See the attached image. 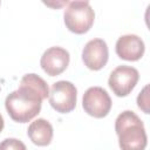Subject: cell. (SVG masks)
<instances>
[{
	"label": "cell",
	"mask_w": 150,
	"mask_h": 150,
	"mask_svg": "<svg viewBox=\"0 0 150 150\" xmlns=\"http://www.w3.org/2000/svg\"><path fill=\"white\" fill-rule=\"evenodd\" d=\"M48 96L47 82L36 74H26L22 76L19 88L7 95L5 107L13 121L27 123L40 112L42 101Z\"/></svg>",
	"instance_id": "cell-1"
},
{
	"label": "cell",
	"mask_w": 150,
	"mask_h": 150,
	"mask_svg": "<svg viewBox=\"0 0 150 150\" xmlns=\"http://www.w3.org/2000/svg\"><path fill=\"white\" fill-rule=\"evenodd\" d=\"M115 131L122 150H144L148 143L142 120L131 110L122 111L115 121Z\"/></svg>",
	"instance_id": "cell-2"
},
{
	"label": "cell",
	"mask_w": 150,
	"mask_h": 150,
	"mask_svg": "<svg viewBox=\"0 0 150 150\" xmlns=\"http://www.w3.org/2000/svg\"><path fill=\"white\" fill-rule=\"evenodd\" d=\"M95 19L94 9L88 1H71L68 2V7L64 9L63 20L64 25L71 33L84 34L87 33Z\"/></svg>",
	"instance_id": "cell-3"
},
{
	"label": "cell",
	"mask_w": 150,
	"mask_h": 150,
	"mask_svg": "<svg viewBox=\"0 0 150 150\" xmlns=\"http://www.w3.org/2000/svg\"><path fill=\"white\" fill-rule=\"evenodd\" d=\"M48 97L53 109L57 112L67 114L76 107L77 89L69 81H57L52 84Z\"/></svg>",
	"instance_id": "cell-4"
},
{
	"label": "cell",
	"mask_w": 150,
	"mask_h": 150,
	"mask_svg": "<svg viewBox=\"0 0 150 150\" xmlns=\"http://www.w3.org/2000/svg\"><path fill=\"white\" fill-rule=\"evenodd\" d=\"M139 79L138 70L131 66H118L109 76L108 84L112 93L118 97L129 95Z\"/></svg>",
	"instance_id": "cell-5"
},
{
	"label": "cell",
	"mask_w": 150,
	"mask_h": 150,
	"mask_svg": "<svg viewBox=\"0 0 150 150\" xmlns=\"http://www.w3.org/2000/svg\"><path fill=\"white\" fill-rule=\"evenodd\" d=\"M82 108L88 115L95 118H102L105 117L111 109V98L103 88L90 87L83 94Z\"/></svg>",
	"instance_id": "cell-6"
},
{
	"label": "cell",
	"mask_w": 150,
	"mask_h": 150,
	"mask_svg": "<svg viewBox=\"0 0 150 150\" xmlns=\"http://www.w3.org/2000/svg\"><path fill=\"white\" fill-rule=\"evenodd\" d=\"M109 57L107 42L102 39H93L88 41L82 49V61L90 70L102 69Z\"/></svg>",
	"instance_id": "cell-7"
},
{
	"label": "cell",
	"mask_w": 150,
	"mask_h": 150,
	"mask_svg": "<svg viewBox=\"0 0 150 150\" xmlns=\"http://www.w3.org/2000/svg\"><path fill=\"white\" fill-rule=\"evenodd\" d=\"M69 53L62 47H50L41 56L40 66L43 69V71L49 76H56L60 75L66 70V68L69 64Z\"/></svg>",
	"instance_id": "cell-8"
},
{
	"label": "cell",
	"mask_w": 150,
	"mask_h": 150,
	"mask_svg": "<svg viewBox=\"0 0 150 150\" xmlns=\"http://www.w3.org/2000/svg\"><path fill=\"white\" fill-rule=\"evenodd\" d=\"M116 54L125 61H138L145 50L143 40L135 34H127L118 38L116 41Z\"/></svg>",
	"instance_id": "cell-9"
},
{
	"label": "cell",
	"mask_w": 150,
	"mask_h": 150,
	"mask_svg": "<svg viewBox=\"0 0 150 150\" xmlns=\"http://www.w3.org/2000/svg\"><path fill=\"white\" fill-rule=\"evenodd\" d=\"M27 135L35 145L46 146L53 139V127L47 120L38 118L29 124Z\"/></svg>",
	"instance_id": "cell-10"
},
{
	"label": "cell",
	"mask_w": 150,
	"mask_h": 150,
	"mask_svg": "<svg viewBox=\"0 0 150 150\" xmlns=\"http://www.w3.org/2000/svg\"><path fill=\"white\" fill-rule=\"evenodd\" d=\"M0 150H27V148L18 138H5L0 143Z\"/></svg>",
	"instance_id": "cell-11"
},
{
	"label": "cell",
	"mask_w": 150,
	"mask_h": 150,
	"mask_svg": "<svg viewBox=\"0 0 150 150\" xmlns=\"http://www.w3.org/2000/svg\"><path fill=\"white\" fill-rule=\"evenodd\" d=\"M148 91H149V86L146 84L137 96V105L144 114L150 112V110H149V93Z\"/></svg>",
	"instance_id": "cell-12"
},
{
	"label": "cell",
	"mask_w": 150,
	"mask_h": 150,
	"mask_svg": "<svg viewBox=\"0 0 150 150\" xmlns=\"http://www.w3.org/2000/svg\"><path fill=\"white\" fill-rule=\"evenodd\" d=\"M4 125H5V123H4V118H2V116H1V114H0V132H1L2 129H4Z\"/></svg>",
	"instance_id": "cell-13"
},
{
	"label": "cell",
	"mask_w": 150,
	"mask_h": 150,
	"mask_svg": "<svg viewBox=\"0 0 150 150\" xmlns=\"http://www.w3.org/2000/svg\"><path fill=\"white\" fill-rule=\"evenodd\" d=\"M0 5H1V2H0Z\"/></svg>",
	"instance_id": "cell-14"
}]
</instances>
